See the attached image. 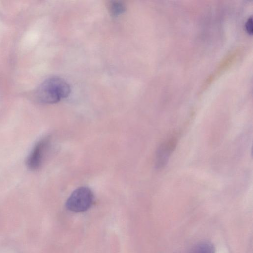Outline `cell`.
I'll list each match as a JSON object with an SVG mask.
<instances>
[{"mask_svg": "<svg viewBox=\"0 0 253 253\" xmlns=\"http://www.w3.org/2000/svg\"><path fill=\"white\" fill-rule=\"evenodd\" d=\"M214 245L209 242H201L195 245L190 251V253H215Z\"/></svg>", "mask_w": 253, "mask_h": 253, "instance_id": "obj_5", "label": "cell"}, {"mask_svg": "<svg viewBox=\"0 0 253 253\" xmlns=\"http://www.w3.org/2000/svg\"><path fill=\"white\" fill-rule=\"evenodd\" d=\"M70 91L66 81L58 77H52L40 84L35 91V96L40 103L54 104L66 98Z\"/></svg>", "mask_w": 253, "mask_h": 253, "instance_id": "obj_1", "label": "cell"}, {"mask_svg": "<svg viewBox=\"0 0 253 253\" xmlns=\"http://www.w3.org/2000/svg\"><path fill=\"white\" fill-rule=\"evenodd\" d=\"M177 143V139L172 138L163 144L159 149L157 155V165L162 167L166 164L169 155L173 152Z\"/></svg>", "mask_w": 253, "mask_h": 253, "instance_id": "obj_4", "label": "cell"}, {"mask_svg": "<svg viewBox=\"0 0 253 253\" xmlns=\"http://www.w3.org/2000/svg\"><path fill=\"white\" fill-rule=\"evenodd\" d=\"M125 6L118 1H112L109 4V10L113 16H118L125 11Z\"/></svg>", "mask_w": 253, "mask_h": 253, "instance_id": "obj_6", "label": "cell"}, {"mask_svg": "<svg viewBox=\"0 0 253 253\" xmlns=\"http://www.w3.org/2000/svg\"><path fill=\"white\" fill-rule=\"evenodd\" d=\"M245 27L247 31L250 34H252L253 32V26H252V19L251 17L249 18L247 20L246 24Z\"/></svg>", "mask_w": 253, "mask_h": 253, "instance_id": "obj_7", "label": "cell"}, {"mask_svg": "<svg viewBox=\"0 0 253 253\" xmlns=\"http://www.w3.org/2000/svg\"><path fill=\"white\" fill-rule=\"evenodd\" d=\"M94 196L87 187H81L75 190L66 202V208L74 212H82L88 210L92 206Z\"/></svg>", "mask_w": 253, "mask_h": 253, "instance_id": "obj_2", "label": "cell"}, {"mask_svg": "<svg viewBox=\"0 0 253 253\" xmlns=\"http://www.w3.org/2000/svg\"><path fill=\"white\" fill-rule=\"evenodd\" d=\"M49 145V140L47 138L43 139L36 144L27 160L26 164L30 170H36L40 167Z\"/></svg>", "mask_w": 253, "mask_h": 253, "instance_id": "obj_3", "label": "cell"}]
</instances>
